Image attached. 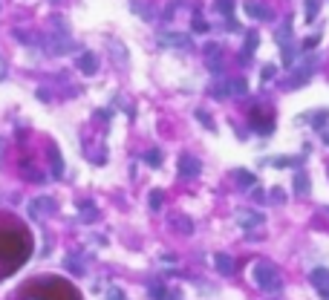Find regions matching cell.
Instances as JSON below:
<instances>
[{
	"instance_id": "obj_21",
	"label": "cell",
	"mask_w": 329,
	"mask_h": 300,
	"mask_svg": "<svg viewBox=\"0 0 329 300\" xmlns=\"http://www.w3.org/2000/svg\"><path fill=\"white\" fill-rule=\"evenodd\" d=\"M107 300H127V297H125V291H122V289L113 286V289H107Z\"/></svg>"
},
{
	"instance_id": "obj_2",
	"label": "cell",
	"mask_w": 329,
	"mask_h": 300,
	"mask_svg": "<svg viewBox=\"0 0 329 300\" xmlns=\"http://www.w3.org/2000/svg\"><path fill=\"white\" fill-rule=\"evenodd\" d=\"M70 49H72V38L67 35L64 26H58L55 32L46 35V52L49 55H64V52H70Z\"/></svg>"
},
{
	"instance_id": "obj_30",
	"label": "cell",
	"mask_w": 329,
	"mask_h": 300,
	"mask_svg": "<svg viewBox=\"0 0 329 300\" xmlns=\"http://www.w3.org/2000/svg\"><path fill=\"white\" fill-rule=\"evenodd\" d=\"M318 44V35H312V38H306V41H303V49H312V46Z\"/></svg>"
},
{
	"instance_id": "obj_16",
	"label": "cell",
	"mask_w": 329,
	"mask_h": 300,
	"mask_svg": "<svg viewBox=\"0 0 329 300\" xmlns=\"http://www.w3.org/2000/svg\"><path fill=\"white\" fill-rule=\"evenodd\" d=\"M234 176H237V182H240L243 188H251L254 182H257V179H254V173H249V170H237Z\"/></svg>"
},
{
	"instance_id": "obj_3",
	"label": "cell",
	"mask_w": 329,
	"mask_h": 300,
	"mask_svg": "<svg viewBox=\"0 0 329 300\" xmlns=\"http://www.w3.org/2000/svg\"><path fill=\"white\" fill-rule=\"evenodd\" d=\"M159 46H179V49H191V38L179 35V32H165V35H159Z\"/></svg>"
},
{
	"instance_id": "obj_15",
	"label": "cell",
	"mask_w": 329,
	"mask_h": 300,
	"mask_svg": "<svg viewBox=\"0 0 329 300\" xmlns=\"http://www.w3.org/2000/svg\"><path fill=\"white\" fill-rule=\"evenodd\" d=\"M147 202H151V208H153V211H159V208H162V202H165V194H162L159 188H153V191H151V196H147Z\"/></svg>"
},
{
	"instance_id": "obj_20",
	"label": "cell",
	"mask_w": 329,
	"mask_h": 300,
	"mask_svg": "<svg viewBox=\"0 0 329 300\" xmlns=\"http://www.w3.org/2000/svg\"><path fill=\"white\" fill-rule=\"evenodd\" d=\"M15 38H18V41H23V44H35V41H38L35 35H29V32H20V29H15Z\"/></svg>"
},
{
	"instance_id": "obj_4",
	"label": "cell",
	"mask_w": 329,
	"mask_h": 300,
	"mask_svg": "<svg viewBox=\"0 0 329 300\" xmlns=\"http://www.w3.org/2000/svg\"><path fill=\"white\" fill-rule=\"evenodd\" d=\"M237 222H240V228L251 231V228H257V225H263V222H266V217H263V214H257V211H243V214H237Z\"/></svg>"
},
{
	"instance_id": "obj_8",
	"label": "cell",
	"mask_w": 329,
	"mask_h": 300,
	"mask_svg": "<svg viewBox=\"0 0 329 300\" xmlns=\"http://www.w3.org/2000/svg\"><path fill=\"white\" fill-rule=\"evenodd\" d=\"M78 70L84 72V75H93V72L98 70L96 55H93V52H81V55H78Z\"/></svg>"
},
{
	"instance_id": "obj_14",
	"label": "cell",
	"mask_w": 329,
	"mask_h": 300,
	"mask_svg": "<svg viewBox=\"0 0 329 300\" xmlns=\"http://www.w3.org/2000/svg\"><path fill=\"white\" fill-rule=\"evenodd\" d=\"M173 225H176L179 234H191L194 231V222L188 220V217H173Z\"/></svg>"
},
{
	"instance_id": "obj_11",
	"label": "cell",
	"mask_w": 329,
	"mask_h": 300,
	"mask_svg": "<svg viewBox=\"0 0 329 300\" xmlns=\"http://www.w3.org/2000/svg\"><path fill=\"white\" fill-rule=\"evenodd\" d=\"M49 159H52V176H64V159H61V153H58V147H49Z\"/></svg>"
},
{
	"instance_id": "obj_23",
	"label": "cell",
	"mask_w": 329,
	"mask_h": 300,
	"mask_svg": "<svg viewBox=\"0 0 329 300\" xmlns=\"http://www.w3.org/2000/svg\"><path fill=\"white\" fill-rule=\"evenodd\" d=\"M326 122H329V110H326V113H318L315 118H312V124H315V127H323Z\"/></svg>"
},
{
	"instance_id": "obj_13",
	"label": "cell",
	"mask_w": 329,
	"mask_h": 300,
	"mask_svg": "<svg viewBox=\"0 0 329 300\" xmlns=\"http://www.w3.org/2000/svg\"><path fill=\"white\" fill-rule=\"evenodd\" d=\"M228 93H231V96H237V98H243L246 93H249V84H246L243 78H237V81H231V84H228Z\"/></svg>"
},
{
	"instance_id": "obj_19",
	"label": "cell",
	"mask_w": 329,
	"mask_h": 300,
	"mask_svg": "<svg viewBox=\"0 0 329 300\" xmlns=\"http://www.w3.org/2000/svg\"><path fill=\"white\" fill-rule=\"evenodd\" d=\"M254 44H257V35L251 32V35L246 38V52H243V58H249V55H251V49H254Z\"/></svg>"
},
{
	"instance_id": "obj_29",
	"label": "cell",
	"mask_w": 329,
	"mask_h": 300,
	"mask_svg": "<svg viewBox=\"0 0 329 300\" xmlns=\"http://www.w3.org/2000/svg\"><path fill=\"white\" fill-rule=\"evenodd\" d=\"M220 12L223 15H231V0H220Z\"/></svg>"
},
{
	"instance_id": "obj_28",
	"label": "cell",
	"mask_w": 329,
	"mask_h": 300,
	"mask_svg": "<svg viewBox=\"0 0 329 300\" xmlns=\"http://www.w3.org/2000/svg\"><path fill=\"white\" fill-rule=\"evenodd\" d=\"M272 199H275V202H286V194L280 188H275V191H272Z\"/></svg>"
},
{
	"instance_id": "obj_24",
	"label": "cell",
	"mask_w": 329,
	"mask_h": 300,
	"mask_svg": "<svg viewBox=\"0 0 329 300\" xmlns=\"http://www.w3.org/2000/svg\"><path fill=\"white\" fill-rule=\"evenodd\" d=\"M294 162H297V159H286V156H283V159H275L272 165H275V168H289V165H294Z\"/></svg>"
},
{
	"instance_id": "obj_26",
	"label": "cell",
	"mask_w": 329,
	"mask_h": 300,
	"mask_svg": "<svg viewBox=\"0 0 329 300\" xmlns=\"http://www.w3.org/2000/svg\"><path fill=\"white\" fill-rule=\"evenodd\" d=\"M194 29H196V32H205V29H208V23H205V20L196 15V18H194Z\"/></svg>"
},
{
	"instance_id": "obj_31",
	"label": "cell",
	"mask_w": 329,
	"mask_h": 300,
	"mask_svg": "<svg viewBox=\"0 0 329 300\" xmlns=\"http://www.w3.org/2000/svg\"><path fill=\"white\" fill-rule=\"evenodd\" d=\"M272 75H275V67H266V70H263V78L268 81V78H272Z\"/></svg>"
},
{
	"instance_id": "obj_10",
	"label": "cell",
	"mask_w": 329,
	"mask_h": 300,
	"mask_svg": "<svg viewBox=\"0 0 329 300\" xmlns=\"http://www.w3.org/2000/svg\"><path fill=\"white\" fill-rule=\"evenodd\" d=\"M55 205H52V199H46V196H41V199H35V202H29V214L32 217H41L44 211H52Z\"/></svg>"
},
{
	"instance_id": "obj_1",
	"label": "cell",
	"mask_w": 329,
	"mask_h": 300,
	"mask_svg": "<svg viewBox=\"0 0 329 300\" xmlns=\"http://www.w3.org/2000/svg\"><path fill=\"white\" fill-rule=\"evenodd\" d=\"M251 277H254V283H257L260 289H266V291L280 289V274H277V268L268 260H260V263L251 265Z\"/></svg>"
},
{
	"instance_id": "obj_34",
	"label": "cell",
	"mask_w": 329,
	"mask_h": 300,
	"mask_svg": "<svg viewBox=\"0 0 329 300\" xmlns=\"http://www.w3.org/2000/svg\"><path fill=\"white\" fill-rule=\"evenodd\" d=\"M0 156H3V141H0Z\"/></svg>"
},
{
	"instance_id": "obj_9",
	"label": "cell",
	"mask_w": 329,
	"mask_h": 300,
	"mask_svg": "<svg viewBox=\"0 0 329 300\" xmlns=\"http://www.w3.org/2000/svg\"><path fill=\"white\" fill-rule=\"evenodd\" d=\"M312 283L318 286L320 294H326L329 291V268H315V272H312Z\"/></svg>"
},
{
	"instance_id": "obj_32",
	"label": "cell",
	"mask_w": 329,
	"mask_h": 300,
	"mask_svg": "<svg viewBox=\"0 0 329 300\" xmlns=\"http://www.w3.org/2000/svg\"><path fill=\"white\" fill-rule=\"evenodd\" d=\"M6 75V61H3V55H0V78Z\"/></svg>"
},
{
	"instance_id": "obj_18",
	"label": "cell",
	"mask_w": 329,
	"mask_h": 300,
	"mask_svg": "<svg viewBox=\"0 0 329 300\" xmlns=\"http://www.w3.org/2000/svg\"><path fill=\"white\" fill-rule=\"evenodd\" d=\"M318 6H320V0H306V18H315L318 15Z\"/></svg>"
},
{
	"instance_id": "obj_27",
	"label": "cell",
	"mask_w": 329,
	"mask_h": 300,
	"mask_svg": "<svg viewBox=\"0 0 329 300\" xmlns=\"http://www.w3.org/2000/svg\"><path fill=\"white\" fill-rule=\"evenodd\" d=\"M196 118H199V122H202L205 127H214V122H211V118H208V115L202 113V110H196Z\"/></svg>"
},
{
	"instance_id": "obj_5",
	"label": "cell",
	"mask_w": 329,
	"mask_h": 300,
	"mask_svg": "<svg viewBox=\"0 0 329 300\" xmlns=\"http://www.w3.org/2000/svg\"><path fill=\"white\" fill-rule=\"evenodd\" d=\"M246 15L254 18V20H272V9L263 6V3H257V0H249V3H246Z\"/></svg>"
},
{
	"instance_id": "obj_22",
	"label": "cell",
	"mask_w": 329,
	"mask_h": 300,
	"mask_svg": "<svg viewBox=\"0 0 329 300\" xmlns=\"http://www.w3.org/2000/svg\"><path fill=\"white\" fill-rule=\"evenodd\" d=\"M67 268H70L72 274H84V268H81L78 260H72V257H67Z\"/></svg>"
},
{
	"instance_id": "obj_33",
	"label": "cell",
	"mask_w": 329,
	"mask_h": 300,
	"mask_svg": "<svg viewBox=\"0 0 329 300\" xmlns=\"http://www.w3.org/2000/svg\"><path fill=\"white\" fill-rule=\"evenodd\" d=\"M320 297H323V300H329V291H326V294H320Z\"/></svg>"
},
{
	"instance_id": "obj_35",
	"label": "cell",
	"mask_w": 329,
	"mask_h": 300,
	"mask_svg": "<svg viewBox=\"0 0 329 300\" xmlns=\"http://www.w3.org/2000/svg\"><path fill=\"white\" fill-rule=\"evenodd\" d=\"M0 9H3V0H0Z\"/></svg>"
},
{
	"instance_id": "obj_12",
	"label": "cell",
	"mask_w": 329,
	"mask_h": 300,
	"mask_svg": "<svg viewBox=\"0 0 329 300\" xmlns=\"http://www.w3.org/2000/svg\"><path fill=\"white\" fill-rule=\"evenodd\" d=\"M294 194L297 196L309 194V176H306V173H297V176H294Z\"/></svg>"
},
{
	"instance_id": "obj_25",
	"label": "cell",
	"mask_w": 329,
	"mask_h": 300,
	"mask_svg": "<svg viewBox=\"0 0 329 300\" xmlns=\"http://www.w3.org/2000/svg\"><path fill=\"white\" fill-rule=\"evenodd\" d=\"M81 211H84V220H93V217H96V211H93V205H89V202L81 205Z\"/></svg>"
},
{
	"instance_id": "obj_6",
	"label": "cell",
	"mask_w": 329,
	"mask_h": 300,
	"mask_svg": "<svg viewBox=\"0 0 329 300\" xmlns=\"http://www.w3.org/2000/svg\"><path fill=\"white\" fill-rule=\"evenodd\" d=\"M179 173L188 179L199 176V159H194V156H179Z\"/></svg>"
},
{
	"instance_id": "obj_7",
	"label": "cell",
	"mask_w": 329,
	"mask_h": 300,
	"mask_svg": "<svg viewBox=\"0 0 329 300\" xmlns=\"http://www.w3.org/2000/svg\"><path fill=\"white\" fill-rule=\"evenodd\" d=\"M214 265H217V272L220 274H234V268H237V263H234V257H228V254H214Z\"/></svg>"
},
{
	"instance_id": "obj_17",
	"label": "cell",
	"mask_w": 329,
	"mask_h": 300,
	"mask_svg": "<svg viewBox=\"0 0 329 300\" xmlns=\"http://www.w3.org/2000/svg\"><path fill=\"white\" fill-rule=\"evenodd\" d=\"M144 162H147L151 168H159V165H162V153H159V150H147V153H144Z\"/></svg>"
}]
</instances>
